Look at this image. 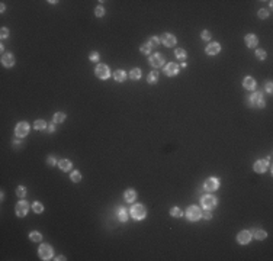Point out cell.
Returning <instances> with one entry per match:
<instances>
[{
	"label": "cell",
	"instance_id": "obj_1",
	"mask_svg": "<svg viewBox=\"0 0 273 261\" xmlns=\"http://www.w3.org/2000/svg\"><path fill=\"white\" fill-rule=\"evenodd\" d=\"M145 207L142 206V204H134L132 207H131V216H132L134 219L137 220H141L145 218Z\"/></svg>",
	"mask_w": 273,
	"mask_h": 261
},
{
	"label": "cell",
	"instance_id": "obj_2",
	"mask_svg": "<svg viewBox=\"0 0 273 261\" xmlns=\"http://www.w3.org/2000/svg\"><path fill=\"white\" fill-rule=\"evenodd\" d=\"M186 216H188V219H189V220L196 222V220L200 219L202 212H200V209H199L198 206H189V207H188V210H186Z\"/></svg>",
	"mask_w": 273,
	"mask_h": 261
},
{
	"label": "cell",
	"instance_id": "obj_3",
	"mask_svg": "<svg viewBox=\"0 0 273 261\" xmlns=\"http://www.w3.org/2000/svg\"><path fill=\"white\" fill-rule=\"evenodd\" d=\"M200 203H202V206H203L206 210H211V209H214V207L216 206V197H214V196H211V195L203 196L202 200H200Z\"/></svg>",
	"mask_w": 273,
	"mask_h": 261
},
{
	"label": "cell",
	"instance_id": "obj_4",
	"mask_svg": "<svg viewBox=\"0 0 273 261\" xmlns=\"http://www.w3.org/2000/svg\"><path fill=\"white\" fill-rule=\"evenodd\" d=\"M95 73H96V75H98L99 78H102V80H106V78H109V75H110L108 65H105V64H98Z\"/></svg>",
	"mask_w": 273,
	"mask_h": 261
},
{
	"label": "cell",
	"instance_id": "obj_5",
	"mask_svg": "<svg viewBox=\"0 0 273 261\" xmlns=\"http://www.w3.org/2000/svg\"><path fill=\"white\" fill-rule=\"evenodd\" d=\"M38 254H39V257H41V260H50L51 257H52V250H51L50 245H41L39 247V251H38Z\"/></svg>",
	"mask_w": 273,
	"mask_h": 261
},
{
	"label": "cell",
	"instance_id": "obj_6",
	"mask_svg": "<svg viewBox=\"0 0 273 261\" xmlns=\"http://www.w3.org/2000/svg\"><path fill=\"white\" fill-rule=\"evenodd\" d=\"M250 102H251V105L256 107H265V100H263V94L260 93V91H257L254 93L251 97H250Z\"/></svg>",
	"mask_w": 273,
	"mask_h": 261
},
{
	"label": "cell",
	"instance_id": "obj_7",
	"mask_svg": "<svg viewBox=\"0 0 273 261\" xmlns=\"http://www.w3.org/2000/svg\"><path fill=\"white\" fill-rule=\"evenodd\" d=\"M203 187L206 189V190H209V192L218 190V187H219V180L215 179V177H211V179H208L206 181H205Z\"/></svg>",
	"mask_w": 273,
	"mask_h": 261
},
{
	"label": "cell",
	"instance_id": "obj_8",
	"mask_svg": "<svg viewBox=\"0 0 273 261\" xmlns=\"http://www.w3.org/2000/svg\"><path fill=\"white\" fill-rule=\"evenodd\" d=\"M28 209H29V204L26 203L25 200H20V202L16 204V215L19 216V218H23L26 213H28Z\"/></svg>",
	"mask_w": 273,
	"mask_h": 261
},
{
	"label": "cell",
	"instance_id": "obj_9",
	"mask_svg": "<svg viewBox=\"0 0 273 261\" xmlns=\"http://www.w3.org/2000/svg\"><path fill=\"white\" fill-rule=\"evenodd\" d=\"M160 42H163L166 47H174L176 45V38H174V35H170V33H163L160 36Z\"/></svg>",
	"mask_w": 273,
	"mask_h": 261
},
{
	"label": "cell",
	"instance_id": "obj_10",
	"mask_svg": "<svg viewBox=\"0 0 273 261\" xmlns=\"http://www.w3.org/2000/svg\"><path fill=\"white\" fill-rule=\"evenodd\" d=\"M16 135L17 137H25L28 135V132H29V125L26 122H20L16 125Z\"/></svg>",
	"mask_w": 273,
	"mask_h": 261
},
{
	"label": "cell",
	"instance_id": "obj_11",
	"mask_svg": "<svg viewBox=\"0 0 273 261\" xmlns=\"http://www.w3.org/2000/svg\"><path fill=\"white\" fill-rule=\"evenodd\" d=\"M250 239H251V234H250L248 231H241L240 234L237 235V241H238V244H241V245L248 244Z\"/></svg>",
	"mask_w": 273,
	"mask_h": 261
},
{
	"label": "cell",
	"instance_id": "obj_12",
	"mask_svg": "<svg viewBox=\"0 0 273 261\" xmlns=\"http://www.w3.org/2000/svg\"><path fill=\"white\" fill-rule=\"evenodd\" d=\"M164 63V58L161 57L160 54H154V55H151L150 57V64L153 65L154 68H158V67H161Z\"/></svg>",
	"mask_w": 273,
	"mask_h": 261
},
{
	"label": "cell",
	"instance_id": "obj_13",
	"mask_svg": "<svg viewBox=\"0 0 273 261\" xmlns=\"http://www.w3.org/2000/svg\"><path fill=\"white\" fill-rule=\"evenodd\" d=\"M2 64L5 65V67H12V65L15 64V57H13V54H3V57H2Z\"/></svg>",
	"mask_w": 273,
	"mask_h": 261
},
{
	"label": "cell",
	"instance_id": "obj_14",
	"mask_svg": "<svg viewBox=\"0 0 273 261\" xmlns=\"http://www.w3.org/2000/svg\"><path fill=\"white\" fill-rule=\"evenodd\" d=\"M219 51H221V45L218 42H212L206 47V54H209V55H215Z\"/></svg>",
	"mask_w": 273,
	"mask_h": 261
},
{
	"label": "cell",
	"instance_id": "obj_15",
	"mask_svg": "<svg viewBox=\"0 0 273 261\" xmlns=\"http://www.w3.org/2000/svg\"><path fill=\"white\" fill-rule=\"evenodd\" d=\"M267 161H265V160H259V161H256L254 163V171L256 173H265L266 170H267Z\"/></svg>",
	"mask_w": 273,
	"mask_h": 261
},
{
	"label": "cell",
	"instance_id": "obj_16",
	"mask_svg": "<svg viewBox=\"0 0 273 261\" xmlns=\"http://www.w3.org/2000/svg\"><path fill=\"white\" fill-rule=\"evenodd\" d=\"M246 44H247V47H250V48H256L257 47V36L256 35H253V33H248V35H246Z\"/></svg>",
	"mask_w": 273,
	"mask_h": 261
},
{
	"label": "cell",
	"instance_id": "obj_17",
	"mask_svg": "<svg viewBox=\"0 0 273 261\" xmlns=\"http://www.w3.org/2000/svg\"><path fill=\"white\" fill-rule=\"evenodd\" d=\"M177 71H179V67H177L176 64H173V63L167 64L166 65V68H164V73L167 74V75H176Z\"/></svg>",
	"mask_w": 273,
	"mask_h": 261
},
{
	"label": "cell",
	"instance_id": "obj_18",
	"mask_svg": "<svg viewBox=\"0 0 273 261\" xmlns=\"http://www.w3.org/2000/svg\"><path fill=\"white\" fill-rule=\"evenodd\" d=\"M135 197H137V193H135V190H132V189L126 190V192L124 193L125 202H128V203H132L134 200H135Z\"/></svg>",
	"mask_w": 273,
	"mask_h": 261
},
{
	"label": "cell",
	"instance_id": "obj_19",
	"mask_svg": "<svg viewBox=\"0 0 273 261\" xmlns=\"http://www.w3.org/2000/svg\"><path fill=\"white\" fill-rule=\"evenodd\" d=\"M243 84H244V87L247 90H254L256 89V80L253 78V77H246L244 78V81H243Z\"/></svg>",
	"mask_w": 273,
	"mask_h": 261
},
{
	"label": "cell",
	"instance_id": "obj_20",
	"mask_svg": "<svg viewBox=\"0 0 273 261\" xmlns=\"http://www.w3.org/2000/svg\"><path fill=\"white\" fill-rule=\"evenodd\" d=\"M113 78H115L118 83H122V81H125V78H126V74H125V71H122V70H118V71L113 73Z\"/></svg>",
	"mask_w": 273,
	"mask_h": 261
},
{
	"label": "cell",
	"instance_id": "obj_21",
	"mask_svg": "<svg viewBox=\"0 0 273 261\" xmlns=\"http://www.w3.org/2000/svg\"><path fill=\"white\" fill-rule=\"evenodd\" d=\"M58 165H60V168H61L63 171H68V170L71 168V161H68V160H61V161L58 163Z\"/></svg>",
	"mask_w": 273,
	"mask_h": 261
},
{
	"label": "cell",
	"instance_id": "obj_22",
	"mask_svg": "<svg viewBox=\"0 0 273 261\" xmlns=\"http://www.w3.org/2000/svg\"><path fill=\"white\" fill-rule=\"evenodd\" d=\"M64 119H66V115L63 113V112H57V113L54 115V118H52V122L61 123V122H64Z\"/></svg>",
	"mask_w": 273,
	"mask_h": 261
},
{
	"label": "cell",
	"instance_id": "obj_23",
	"mask_svg": "<svg viewBox=\"0 0 273 261\" xmlns=\"http://www.w3.org/2000/svg\"><path fill=\"white\" fill-rule=\"evenodd\" d=\"M253 234H254V237H256L257 239H260V241L267 237V234H266L265 231H262V229H253Z\"/></svg>",
	"mask_w": 273,
	"mask_h": 261
},
{
	"label": "cell",
	"instance_id": "obj_24",
	"mask_svg": "<svg viewBox=\"0 0 273 261\" xmlns=\"http://www.w3.org/2000/svg\"><path fill=\"white\" fill-rule=\"evenodd\" d=\"M148 45L151 48H157L158 45H160V38L158 36H151L148 39Z\"/></svg>",
	"mask_w": 273,
	"mask_h": 261
},
{
	"label": "cell",
	"instance_id": "obj_25",
	"mask_svg": "<svg viewBox=\"0 0 273 261\" xmlns=\"http://www.w3.org/2000/svg\"><path fill=\"white\" fill-rule=\"evenodd\" d=\"M29 238L32 239L33 242H39V241L42 239V235L38 232V231H32V232L29 234Z\"/></svg>",
	"mask_w": 273,
	"mask_h": 261
},
{
	"label": "cell",
	"instance_id": "obj_26",
	"mask_svg": "<svg viewBox=\"0 0 273 261\" xmlns=\"http://www.w3.org/2000/svg\"><path fill=\"white\" fill-rule=\"evenodd\" d=\"M157 80H158V74L156 73V71H151V73L148 74V78H147L148 84H154Z\"/></svg>",
	"mask_w": 273,
	"mask_h": 261
},
{
	"label": "cell",
	"instance_id": "obj_27",
	"mask_svg": "<svg viewBox=\"0 0 273 261\" xmlns=\"http://www.w3.org/2000/svg\"><path fill=\"white\" fill-rule=\"evenodd\" d=\"M33 128H35L36 130H42V129L47 128V123L44 122V121H35V122H33Z\"/></svg>",
	"mask_w": 273,
	"mask_h": 261
},
{
	"label": "cell",
	"instance_id": "obj_28",
	"mask_svg": "<svg viewBox=\"0 0 273 261\" xmlns=\"http://www.w3.org/2000/svg\"><path fill=\"white\" fill-rule=\"evenodd\" d=\"M129 77L132 78V80H138L141 77V70L140 68H134L132 71H131V74H129Z\"/></svg>",
	"mask_w": 273,
	"mask_h": 261
},
{
	"label": "cell",
	"instance_id": "obj_29",
	"mask_svg": "<svg viewBox=\"0 0 273 261\" xmlns=\"http://www.w3.org/2000/svg\"><path fill=\"white\" fill-rule=\"evenodd\" d=\"M118 218H119V220H121V222H126V219H128V215H126V210H125V209H119V213H118Z\"/></svg>",
	"mask_w": 273,
	"mask_h": 261
},
{
	"label": "cell",
	"instance_id": "obj_30",
	"mask_svg": "<svg viewBox=\"0 0 273 261\" xmlns=\"http://www.w3.org/2000/svg\"><path fill=\"white\" fill-rule=\"evenodd\" d=\"M186 55H188V54H186V51H185L183 48L176 49V57H177V58H180V60H185V58H186Z\"/></svg>",
	"mask_w": 273,
	"mask_h": 261
},
{
	"label": "cell",
	"instance_id": "obj_31",
	"mask_svg": "<svg viewBox=\"0 0 273 261\" xmlns=\"http://www.w3.org/2000/svg\"><path fill=\"white\" fill-rule=\"evenodd\" d=\"M32 209H33V212H36V213H41V212H44V206H42L41 203H33L32 204Z\"/></svg>",
	"mask_w": 273,
	"mask_h": 261
},
{
	"label": "cell",
	"instance_id": "obj_32",
	"mask_svg": "<svg viewBox=\"0 0 273 261\" xmlns=\"http://www.w3.org/2000/svg\"><path fill=\"white\" fill-rule=\"evenodd\" d=\"M71 180L74 181V183H79L80 180H82V174L79 171H73L71 173Z\"/></svg>",
	"mask_w": 273,
	"mask_h": 261
},
{
	"label": "cell",
	"instance_id": "obj_33",
	"mask_svg": "<svg viewBox=\"0 0 273 261\" xmlns=\"http://www.w3.org/2000/svg\"><path fill=\"white\" fill-rule=\"evenodd\" d=\"M16 195H17V197H25V195H26L25 187H23V186H19V187L16 189Z\"/></svg>",
	"mask_w": 273,
	"mask_h": 261
},
{
	"label": "cell",
	"instance_id": "obj_34",
	"mask_svg": "<svg viewBox=\"0 0 273 261\" xmlns=\"http://www.w3.org/2000/svg\"><path fill=\"white\" fill-rule=\"evenodd\" d=\"M256 57L259 58V60H265V58H266V51H265V49H257V51H256Z\"/></svg>",
	"mask_w": 273,
	"mask_h": 261
},
{
	"label": "cell",
	"instance_id": "obj_35",
	"mask_svg": "<svg viewBox=\"0 0 273 261\" xmlns=\"http://www.w3.org/2000/svg\"><path fill=\"white\" fill-rule=\"evenodd\" d=\"M170 213H172L173 216H176V218L182 216V210H180L179 207H172V210H170Z\"/></svg>",
	"mask_w": 273,
	"mask_h": 261
},
{
	"label": "cell",
	"instance_id": "obj_36",
	"mask_svg": "<svg viewBox=\"0 0 273 261\" xmlns=\"http://www.w3.org/2000/svg\"><path fill=\"white\" fill-rule=\"evenodd\" d=\"M95 13H96V16L102 17L103 15H105V9L102 8V6H98V8H96V10H95Z\"/></svg>",
	"mask_w": 273,
	"mask_h": 261
},
{
	"label": "cell",
	"instance_id": "obj_37",
	"mask_svg": "<svg viewBox=\"0 0 273 261\" xmlns=\"http://www.w3.org/2000/svg\"><path fill=\"white\" fill-rule=\"evenodd\" d=\"M0 36H2V39H6V38L9 36V29L2 28V31H0Z\"/></svg>",
	"mask_w": 273,
	"mask_h": 261
},
{
	"label": "cell",
	"instance_id": "obj_38",
	"mask_svg": "<svg viewBox=\"0 0 273 261\" xmlns=\"http://www.w3.org/2000/svg\"><path fill=\"white\" fill-rule=\"evenodd\" d=\"M150 51H151V47H150L148 44H145V45L141 47V52L142 54H150Z\"/></svg>",
	"mask_w": 273,
	"mask_h": 261
},
{
	"label": "cell",
	"instance_id": "obj_39",
	"mask_svg": "<svg viewBox=\"0 0 273 261\" xmlns=\"http://www.w3.org/2000/svg\"><path fill=\"white\" fill-rule=\"evenodd\" d=\"M269 16V12L265 10V9H262V10H259V17H262V19H265V17Z\"/></svg>",
	"mask_w": 273,
	"mask_h": 261
},
{
	"label": "cell",
	"instance_id": "obj_40",
	"mask_svg": "<svg viewBox=\"0 0 273 261\" xmlns=\"http://www.w3.org/2000/svg\"><path fill=\"white\" fill-rule=\"evenodd\" d=\"M202 39L209 41V39H211V32H209V31H203V32H202Z\"/></svg>",
	"mask_w": 273,
	"mask_h": 261
},
{
	"label": "cell",
	"instance_id": "obj_41",
	"mask_svg": "<svg viewBox=\"0 0 273 261\" xmlns=\"http://www.w3.org/2000/svg\"><path fill=\"white\" fill-rule=\"evenodd\" d=\"M89 58H90V61H98L99 60V54L98 52H92L90 55H89Z\"/></svg>",
	"mask_w": 273,
	"mask_h": 261
},
{
	"label": "cell",
	"instance_id": "obj_42",
	"mask_svg": "<svg viewBox=\"0 0 273 261\" xmlns=\"http://www.w3.org/2000/svg\"><path fill=\"white\" fill-rule=\"evenodd\" d=\"M47 129H48V132H54V130H55V125H54V122L48 123V125H47Z\"/></svg>",
	"mask_w": 273,
	"mask_h": 261
},
{
	"label": "cell",
	"instance_id": "obj_43",
	"mask_svg": "<svg viewBox=\"0 0 273 261\" xmlns=\"http://www.w3.org/2000/svg\"><path fill=\"white\" fill-rule=\"evenodd\" d=\"M202 216H203L205 219H211V218H212V215H211V212H203V213H202Z\"/></svg>",
	"mask_w": 273,
	"mask_h": 261
},
{
	"label": "cell",
	"instance_id": "obj_44",
	"mask_svg": "<svg viewBox=\"0 0 273 261\" xmlns=\"http://www.w3.org/2000/svg\"><path fill=\"white\" fill-rule=\"evenodd\" d=\"M266 90H267L269 93H272V81H267V84H266Z\"/></svg>",
	"mask_w": 273,
	"mask_h": 261
},
{
	"label": "cell",
	"instance_id": "obj_45",
	"mask_svg": "<svg viewBox=\"0 0 273 261\" xmlns=\"http://www.w3.org/2000/svg\"><path fill=\"white\" fill-rule=\"evenodd\" d=\"M55 163H57V160H55L54 157H50V158H48V164H50V165H52V164H55Z\"/></svg>",
	"mask_w": 273,
	"mask_h": 261
}]
</instances>
